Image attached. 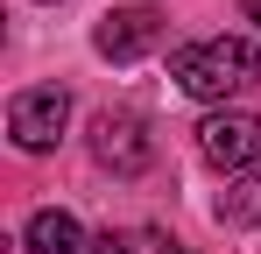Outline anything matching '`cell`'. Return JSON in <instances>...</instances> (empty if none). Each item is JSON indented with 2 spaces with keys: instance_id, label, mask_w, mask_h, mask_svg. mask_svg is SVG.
Returning a JSON list of instances; mask_svg holds the SVG:
<instances>
[{
  "instance_id": "8",
  "label": "cell",
  "mask_w": 261,
  "mask_h": 254,
  "mask_svg": "<svg viewBox=\"0 0 261 254\" xmlns=\"http://www.w3.org/2000/svg\"><path fill=\"white\" fill-rule=\"evenodd\" d=\"M85 254H127V240H120V233H99V240H92Z\"/></svg>"
},
{
  "instance_id": "9",
  "label": "cell",
  "mask_w": 261,
  "mask_h": 254,
  "mask_svg": "<svg viewBox=\"0 0 261 254\" xmlns=\"http://www.w3.org/2000/svg\"><path fill=\"white\" fill-rule=\"evenodd\" d=\"M240 7H247V21H254V29H261V0H240Z\"/></svg>"
},
{
  "instance_id": "1",
  "label": "cell",
  "mask_w": 261,
  "mask_h": 254,
  "mask_svg": "<svg viewBox=\"0 0 261 254\" xmlns=\"http://www.w3.org/2000/svg\"><path fill=\"white\" fill-rule=\"evenodd\" d=\"M176 85H184L191 99H205V106H226L233 92L261 85V49H254L247 36L191 42V49H176Z\"/></svg>"
},
{
  "instance_id": "5",
  "label": "cell",
  "mask_w": 261,
  "mask_h": 254,
  "mask_svg": "<svg viewBox=\"0 0 261 254\" xmlns=\"http://www.w3.org/2000/svg\"><path fill=\"white\" fill-rule=\"evenodd\" d=\"M92 156L106 169H120V176L148 169V127L134 120V113H99L92 120Z\"/></svg>"
},
{
  "instance_id": "3",
  "label": "cell",
  "mask_w": 261,
  "mask_h": 254,
  "mask_svg": "<svg viewBox=\"0 0 261 254\" xmlns=\"http://www.w3.org/2000/svg\"><path fill=\"white\" fill-rule=\"evenodd\" d=\"M64 120H71V99H64L57 85H36V92H21V99L7 106V134H14V148H57Z\"/></svg>"
},
{
  "instance_id": "2",
  "label": "cell",
  "mask_w": 261,
  "mask_h": 254,
  "mask_svg": "<svg viewBox=\"0 0 261 254\" xmlns=\"http://www.w3.org/2000/svg\"><path fill=\"white\" fill-rule=\"evenodd\" d=\"M198 148H205V163L226 169V176L261 169V113H212V120L198 127Z\"/></svg>"
},
{
  "instance_id": "4",
  "label": "cell",
  "mask_w": 261,
  "mask_h": 254,
  "mask_svg": "<svg viewBox=\"0 0 261 254\" xmlns=\"http://www.w3.org/2000/svg\"><path fill=\"white\" fill-rule=\"evenodd\" d=\"M163 36H170V21H163L155 7H113V14L92 29L99 57H113V64H134V57H148Z\"/></svg>"
},
{
  "instance_id": "7",
  "label": "cell",
  "mask_w": 261,
  "mask_h": 254,
  "mask_svg": "<svg viewBox=\"0 0 261 254\" xmlns=\"http://www.w3.org/2000/svg\"><path fill=\"white\" fill-rule=\"evenodd\" d=\"M219 219H226V226H261V169L233 176V184L219 191Z\"/></svg>"
},
{
  "instance_id": "6",
  "label": "cell",
  "mask_w": 261,
  "mask_h": 254,
  "mask_svg": "<svg viewBox=\"0 0 261 254\" xmlns=\"http://www.w3.org/2000/svg\"><path fill=\"white\" fill-rule=\"evenodd\" d=\"M21 247L29 254H78V247H92V240L78 233L71 212H36V219L21 226Z\"/></svg>"
},
{
  "instance_id": "10",
  "label": "cell",
  "mask_w": 261,
  "mask_h": 254,
  "mask_svg": "<svg viewBox=\"0 0 261 254\" xmlns=\"http://www.w3.org/2000/svg\"><path fill=\"white\" fill-rule=\"evenodd\" d=\"M163 254H191V247H163Z\"/></svg>"
}]
</instances>
